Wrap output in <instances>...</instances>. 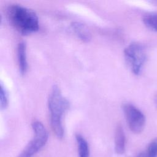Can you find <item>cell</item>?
I'll return each mask as SVG.
<instances>
[{
  "mask_svg": "<svg viewBox=\"0 0 157 157\" xmlns=\"http://www.w3.org/2000/svg\"><path fill=\"white\" fill-rule=\"evenodd\" d=\"M10 24L21 34L26 36L39 30V18L36 12L19 4H12L6 10Z\"/></svg>",
  "mask_w": 157,
  "mask_h": 157,
  "instance_id": "1",
  "label": "cell"
},
{
  "mask_svg": "<svg viewBox=\"0 0 157 157\" xmlns=\"http://www.w3.org/2000/svg\"><path fill=\"white\" fill-rule=\"evenodd\" d=\"M48 107L52 129L58 139H62L64 136L63 118L69 108V102L63 96L57 85L52 88L48 98Z\"/></svg>",
  "mask_w": 157,
  "mask_h": 157,
  "instance_id": "2",
  "label": "cell"
},
{
  "mask_svg": "<svg viewBox=\"0 0 157 157\" xmlns=\"http://www.w3.org/2000/svg\"><path fill=\"white\" fill-rule=\"evenodd\" d=\"M33 136L26 145L18 157H33L39 153L46 145L48 133L45 126L38 120L34 121L31 124Z\"/></svg>",
  "mask_w": 157,
  "mask_h": 157,
  "instance_id": "3",
  "label": "cell"
},
{
  "mask_svg": "<svg viewBox=\"0 0 157 157\" xmlns=\"http://www.w3.org/2000/svg\"><path fill=\"white\" fill-rule=\"evenodd\" d=\"M124 55L132 72L139 75L147 60L145 45L137 42H132L125 48Z\"/></svg>",
  "mask_w": 157,
  "mask_h": 157,
  "instance_id": "4",
  "label": "cell"
},
{
  "mask_svg": "<svg viewBox=\"0 0 157 157\" xmlns=\"http://www.w3.org/2000/svg\"><path fill=\"white\" fill-rule=\"evenodd\" d=\"M122 109L130 130L135 133L139 134L144 129L145 125V116L143 112L131 103H124Z\"/></svg>",
  "mask_w": 157,
  "mask_h": 157,
  "instance_id": "5",
  "label": "cell"
},
{
  "mask_svg": "<svg viewBox=\"0 0 157 157\" xmlns=\"http://www.w3.org/2000/svg\"><path fill=\"white\" fill-rule=\"evenodd\" d=\"M126 139L124 131L121 124H118L115 129L114 137V149L117 154L123 155L126 151Z\"/></svg>",
  "mask_w": 157,
  "mask_h": 157,
  "instance_id": "6",
  "label": "cell"
},
{
  "mask_svg": "<svg viewBox=\"0 0 157 157\" xmlns=\"http://www.w3.org/2000/svg\"><path fill=\"white\" fill-rule=\"evenodd\" d=\"M17 54L19 71L21 75H24L28 70L26 45L24 41H21L18 43L17 45Z\"/></svg>",
  "mask_w": 157,
  "mask_h": 157,
  "instance_id": "7",
  "label": "cell"
},
{
  "mask_svg": "<svg viewBox=\"0 0 157 157\" xmlns=\"http://www.w3.org/2000/svg\"><path fill=\"white\" fill-rule=\"evenodd\" d=\"M71 26L75 35L84 42H88L91 39V34L87 26L82 23L73 21Z\"/></svg>",
  "mask_w": 157,
  "mask_h": 157,
  "instance_id": "8",
  "label": "cell"
},
{
  "mask_svg": "<svg viewBox=\"0 0 157 157\" xmlns=\"http://www.w3.org/2000/svg\"><path fill=\"white\" fill-rule=\"evenodd\" d=\"M78 157H90V147L87 140L80 134H75Z\"/></svg>",
  "mask_w": 157,
  "mask_h": 157,
  "instance_id": "9",
  "label": "cell"
},
{
  "mask_svg": "<svg viewBox=\"0 0 157 157\" xmlns=\"http://www.w3.org/2000/svg\"><path fill=\"white\" fill-rule=\"evenodd\" d=\"M144 24L149 29L157 32V13H150L144 15Z\"/></svg>",
  "mask_w": 157,
  "mask_h": 157,
  "instance_id": "10",
  "label": "cell"
},
{
  "mask_svg": "<svg viewBox=\"0 0 157 157\" xmlns=\"http://www.w3.org/2000/svg\"><path fill=\"white\" fill-rule=\"evenodd\" d=\"M9 104L8 92L2 83L0 86V107L1 109H5Z\"/></svg>",
  "mask_w": 157,
  "mask_h": 157,
  "instance_id": "11",
  "label": "cell"
},
{
  "mask_svg": "<svg viewBox=\"0 0 157 157\" xmlns=\"http://www.w3.org/2000/svg\"><path fill=\"white\" fill-rule=\"evenodd\" d=\"M144 154L145 157H157V138L150 142Z\"/></svg>",
  "mask_w": 157,
  "mask_h": 157,
  "instance_id": "12",
  "label": "cell"
},
{
  "mask_svg": "<svg viewBox=\"0 0 157 157\" xmlns=\"http://www.w3.org/2000/svg\"><path fill=\"white\" fill-rule=\"evenodd\" d=\"M134 157H145V154H144V152H141V153H139V154H137L136 156Z\"/></svg>",
  "mask_w": 157,
  "mask_h": 157,
  "instance_id": "13",
  "label": "cell"
},
{
  "mask_svg": "<svg viewBox=\"0 0 157 157\" xmlns=\"http://www.w3.org/2000/svg\"><path fill=\"white\" fill-rule=\"evenodd\" d=\"M154 100H155V104L157 107V93L155 95V98H154Z\"/></svg>",
  "mask_w": 157,
  "mask_h": 157,
  "instance_id": "14",
  "label": "cell"
}]
</instances>
